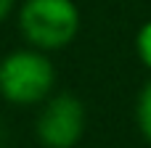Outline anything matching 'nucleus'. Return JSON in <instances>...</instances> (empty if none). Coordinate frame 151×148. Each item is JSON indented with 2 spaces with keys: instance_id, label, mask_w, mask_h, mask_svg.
Segmentation results:
<instances>
[{
  "instance_id": "1",
  "label": "nucleus",
  "mask_w": 151,
  "mask_h": 148,
  "mask_svg": "<svg viewBox=\"0 0 151 148\" xmlns=\"http://www.w3.org/2000/svg\"><path fill=\"white\" fill-rule=\"evenodd\" d=\"M19 29L37 50H56L77 37L80 11L72 0H27L19 13Z\"/></svg>"
},
{
  "instance_id": "2",
  "label": "nucleus",
  "mask_w": 151,
  "mask_h": 148,
  "mask_svg": "<svg viewBox=\"0 0 151 148\" xmlns=\"http://www.w3.org/2000/svg\"><path fill=\"white\" fill-rule=\"evenodd\" d=\"M53 64L40 50H16L0 61V95L8 103H40L53 90Z\"/></svg>"
},
{
  "instance_id": "3",
  "label": "nucleus",
  "mask_w": 151,
  "mask_h": 148,
  "mask_svg": "<svg viewBox=\"0 0 151 148\" xmlns=\"http://www.w3.org/2000/svg\"><path fill=\"white\" fill-rule=\"evenodd\" d=\"M85 132V106L80 98L61 93L48 101L37 117V138L45 148H74Z\"/></svg>"
},
{
  "instance_id": "4",
  "label": "nucleus",
  "mask_w": 151,
  "mask_h": 148,
  "mask_svg": "<svg viewBox=\"0 0 151 148\" xmlns=\"http://www.w3.org/2000/svg\"><path fill=\"white\" fill-rule=\"evenodd\" d=\"M138 127H141L143 138L151 143V79L143 85V90L138 95Z\"/></svg>"
},
{
  "instance_id": "5",
  "label": "nucleus",
  "mask_w": 151,
  "mask_h": 148,
  "mask_svg": "<svg viewBox=\"0 0 151 148\" xmlns=\"http://www.w3.org/2000/svg\"><path fill=\"white\" fill-rule=\"evenodd\" d=\"M135 45H138V56H141V61H143V64L151 69V21L141 26Z\"/></svg>"
},
{
  "instance_id": "6",
  "label": "nucleus",
  "mask_w": 151,
  "mask_h": 148,
  "mask_svg": "<svg viewBox=\"0 0 151 148\" xmlns=\"http://www.w3.org/2000/svg\"><path fill=\"white\" fill-rule=\"evenodd\" d=\"M13 3H16V0H0V21H3V19H5L8 13H11Z\"/></svg>"
}]
</instances>
